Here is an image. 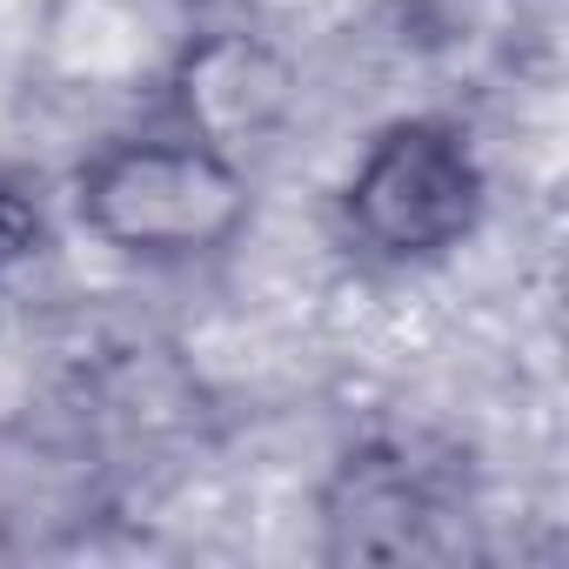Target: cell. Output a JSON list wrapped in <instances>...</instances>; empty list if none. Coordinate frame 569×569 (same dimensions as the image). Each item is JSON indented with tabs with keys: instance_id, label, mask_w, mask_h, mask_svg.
Masks as SVG:
<instances>
[{
	"instance_id": "cell-1",
	"label": "cell",
	"mask_w": 569,
	"mask_h": 569,
	"mask_svg": "<svg viewBox=\"0 0 569 569\" xmlns=\"http://www.w3.org/2000/svg\"><path fill=\"white\" fill-rule=\"evenodd\" d=\"M68 214L114 261L201 268L254 228V174L234 148L161 121L88 148L68 174Z\"/></svg>"
},
{
	"instance_id": "cell-5",
	"label": "cell",
	"mask_w": 569,
	"mask_h": 569,
	"mask_svg": "<svg viewBox=\"0 0 569 569\" xmlns=\"http://www.w3.org/2000/svg\"><path fill=\"white\" fill-rule=\"evenodd\" d=\"M54 201H48V188L28 174V168H8L0 161V281L8 274H21V268H34V261H48L54 254Z\"/></svg>"
},
{
	"instance_id": "cell-3",
	"label": "cell",
	"mask_w": 569,
	"mask_h": 569,
	"mask_svg": "<svg viewBox=\"0 0 569 569\" xmlns=\"http://www.w3.org/2000/svg\"><path fill=\"white\" fill-rule=\"evenodd\" d=\"M281 108H289V68L234 28L194 41L174 68V94H168V121L221 141L234 154H241L248 134L274 128Z\"/></svg>"
},
{
	"instance_id": "cell-4",
	"label": "cell",
	"mask_w": 569,
	"mask_h": 569,
	"mask_svg": "<svg viewBox=\"0 0 569 569\" xmlns=\"http://www.w3.org/2000/svg\"><path fill=\"white\" fill-rule=\"evenodd\" d=\"M429 489L422 476L396 456V449H362L336 469V489L322 502V529H329V556H409L422 549L429 529Z\"/></svg>"
},
{
	"instance_id": "cell-2",
	"label": "cell",
	"mask_w": 569,
	"mask_h": 569,
	"mask_svg": "<svg viewBox=\"0 0 569 569\" xmlns=\"http://www.w3.org/2000/svg\"><path fill=\"white\" fill-rule=\"evenodd\" d=\"M342 234L376 268H436L476 241L489 214V168L476 134L456 114H396L382 121L342 174L336 194Z\"/></svg>"
}]
</instances>
